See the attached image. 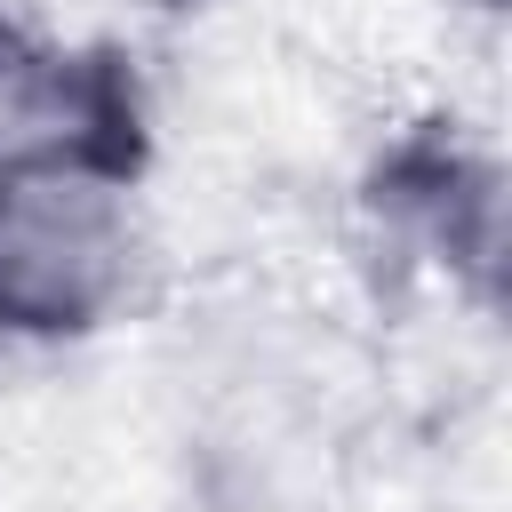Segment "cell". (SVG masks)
Segmentation results:
<instances>
[{
    "label": "cell",
    "mask_w": 512,
    "mask_h": 512,
    "mask_svg": "<svg viewBox=\"0 0 512 512\" xmlns=\"http://www.w3.org/2000/svg\"><path fill=\"white\" fill-rule=\"evenodd\" d=\"M144 264L128 176L16 168L0 176V320L16 344L104 328Z\"/></svg>",
    "instance_id": "6da1fadb"
},
{
    "label": "cell",
    "mask_w": 512,
    "mask_h": 512,
    "mask_svg": "<svg viewBox=\"0 0 512 512\" xmlns=\"http://www.w3.org/2000/svg\"><path fill=\"white\" fill-rule=\"evenodd\" d=\"M8 352H16V336H8V320H0V360H8Z\"/></svg>",
    "instance_id": "3957f363"
},
{
    "label": "cell",
    "mask_w": 512,
    "mask_h": 512,
    "mask_svg": "<svg viewBox=\"0 0 512 512\" xmlns=\"http://www.w3.org/2000/svg\"><path fill=\"white\" fill-rule=\"evenodd\" d=\"M144 96L112 48H64L0 16V176L16 168H96L136 184Z\"/></svg>",
    "instance_id": "7a4b0ae2"
}]
</instances>
